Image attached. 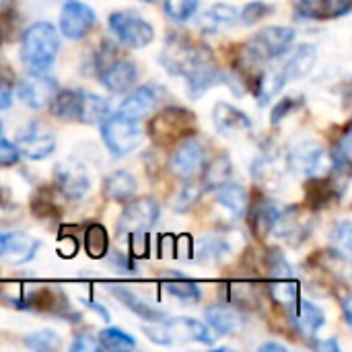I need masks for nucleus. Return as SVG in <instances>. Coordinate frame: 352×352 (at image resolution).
<instances>
[{
	"label": "nucleus",
	"instance_id": "55",
	"mask_svg": "<svg viewBox=\"0 0 352 352\" xmlns=\"http://www.w3.org/2000/svg\"><path fill=\"white\" fill-rule=\"evenodd\" d=\"M352 299L349 293H344V297H342V311H344V318H346V324H352Z\"/></svg>",
	"mask_w": 352,
	"mask_h": 352
},
{
	"label": "nucleus",
	"instance_id": "51",
	"mask_svg": "<svg viewBox=\"0 0 352 352\" xmlns=\"http://www.w3.org/2000/svg\"><path fill=\"white\" fill-rule=\"evenodd\" d=\"M31 210H33V214L35 217H41V219H45L47 214H54L56 212V206L52 204V200L50 198H45V196H35L33 198V202H31Z\"/></svg>",
	"mask_w": 352,
	"mask_h": 352
},
{
	"label": "nucleus",
	"instance_id": "52",
	"mask_svg": "<svg viewBox=\"0 0 352 352\" xmlns=\"http://www.w3.org/2000/svg\"><path fill=\"white\" fill-rule=\"evenodd\" d=\"M12 103V82L0 72V109H8Z\"/></svg>",
	"mask_w": 352,
	"mask_h": 352
},
{
	"label": "nucleus",
	"instance_id": "16",
	"mask_svg": "<svg viewBox=\"0 0 352 352\" xmlns=\"http://www.w3.org/2000/svg\"><path fill=\"white\" fill-rule=\"evenodd\" d=\"M163 97V89L159 85H142L138 89H134L120 105L118 113L124 116V118H130L134 122H140L144 120L146 116L153 113V109L159 105Z\"/></svg>",
	"mask_w": 352,
	"mask_h": 352
},
{
	"label": "nucleus",
	"instance_id": "1",
	"mask_svg": "<svg viewBox=\"0 0 352 352\" xmlns=\"http://www.w3.org/2000/svg\"><path fill=\"white\" fill-rule=\"evenodd\" d=\"M60 50V35L52 23L29 25L21 37V60L29 70H47Z\"/></svg>",
	"mask_w": 352,
	"mask_h": 352
},
{
	"label": "nucleus",
	"instance_id": "28",
	"mask_svg": "<svg viewBox=\"0 0 352 352\" xmlns=\"http://www.w3.org/2000/svg\"><path fill=\"white\" fill-rule=\"evenodd\" d=\"M217 200L233 219H241L248 212V192L237 182H225L221 188H217Z\"/></svg>",
	"mask_w": 352,
	"mask_h": 352
},
{
	"label": "nucleus",
	"instance_id": "58",
	"mask_svg": "<svg viewBox=\"0 0 352 352\" xmlns=\"http://www.w3.org/2000/svg\"><path fill=\"white\" fill-rule=\"evenodd\" d=\"M142 2H155V0H142Z\"/></svg>",
	"mask_w": 352,
	"mask_h": 352
},
{
	"label": "nucleus",
	"instance_id": "30",
	"mask_svg": "<svg viewBox=\"0 0 352 352\" xmlns=\"http://www.w3.org/2000/svg\"><path fill=\"white\" fill-rule=\"evenodd\" d=\"M80 99H82V91L80 89H62V91H56V95L50 101L52 116H56L58 120H64V122H72V120L78 122Z\"/></svg>",
	"mask_w": 352,
	"mask_h": 352
},
{
	"label": "nucleus",
	"instance_id": "60",
	"mask_svg": "<svg viewBox=\"0 0 352 352\" xmlns=\"http://www.w3.org/2000/svg\"><path fill=\"white\" fill-rule=\"evenodd\" d=\"M0 132H2V122H0Z\"/></svg>",
	"mask_w": 352,
	"mask_h": 352
},
{
	"label": "nucleus",
	"instance_id": "6",
	"mask_svg": "<svg viewBox=\"0 0 352 352\" xmlns=\"http://www.w3.org/2000/svg\"><path fill=\"white\" fill-rule=\"evenodd\" d=\"M101 136L113 157H124V155L132 153L142 140L138 122L124 118L120 113H116V116L109 113L101 122Z\"/></svg>",
	"mask_w": 352,
	"mask_h": 352
},
{
	"label": "nucleus",
	"instance_id": "26",
	"mask_svg": "<svg viewBox=\"0 0 352 352\" xmlns=\"http://www.w3.org/2000/svg\"><path fill=\"white\" fill-rule=\"evenodd\" d=\"M237 21H239L237 8H233L231 4H212L200 16V29L204 33L214 35V33H221L225 29H231Z\"/></svg>",
	"mask_w": 352,
	"mask_h": 352
},
{
	"label": "nucleus",
	"instance_id": "59",
	"mask_svg": "<svg viewBox=\"0 0 352 352\" xmlns=\"http://www.w3.org/2000/svg\"><path fill=\"white\" fill-rule=\"evenodd\" d=\"M0 43H2V33H0Z\"/></svg>",
	"mask_w": 352,
	"mask_h": 352
},
{
	"label": "nucleus",
	"instance_id": "27",
	"mask_svg": "<svg viewBox=\"0 0 352 352\" xmlns=\"http://www.w3.org/2000/svg\"><path fill=\"white\" fill-rule=\"evenodd\" d=\"M136 179L132 173L118 169L109 173L103 182V196L113 202H128L136 194Z\"/></svg>",
	"mask_w": 352,
	"mask_h": 352
},
{
	"label": "nucleus",
	"instance_id": "42",
	"mask_svg": "<svg viewBox=\"0 0 352 352\" xmlns=\"http://www.w3.org/2000/svg\"><path fill=\"white\" fill-rule=\"evenodd\" d=\"M202 194H204L202 184H196L194 179H188V184L179 190L173 208H175L177 212H188V210H192V208L200 202Z\"/></svg>",
	"mask_w": 352,
	"mask_h": 352
},
{
	"label": "nucleus",
	"instance_id": "34",
	"mask_svg": "<svg viewBox=\"0 0 352 352\" xmlns=\"http://www.w3.org/2000/svg\"><path fill=\"white\" fill-rule=\"evenodd\" d=\"M270 299L276 303V305H280V307H285L289 314L297 307V303H299V283L297 280H293L291 276H287V278H278L276 283H272L270 285Z\"/></svg>",
	"mask_w": 352,
	"mask_h": 352
},
{
	"label": "nucleus",
	"instance_id": "48",
	"mask_svg": "<svg viewBox=\"0 0 352 352\" xmlns=\"http://www.w3.org/2000/svg\"><path fill=\"white\" fill-rule=\"evenodd\" d=\"M352 0H322V19H338L349 14Z\"/></svg>",
	"mask_w": 352,
	"mask_h": 352
},
{
	"label": "nucleus",
	"instance_id": "57",
	"mask_svg": "<svg viewBox=\"0 0 352 352\" xmlns=\"http://www.w3.org/2000/svg\"><path fill=\"white\" fill-rule=\"evenodd\" d=\"M10 4H12V0H0V14H4L10 8Z\"/></svg>",
	"mask_w": 352,
	"mask_h": 352
},
{
	"label": "nucleus",
	"instance_id": "14",
	"mask_svg": "<svg viewBox=\"0 0 352 352\" xmlns=\"http://www.w3.org/2000/svg\"><path fill=\"white\" fill-rule=\"evenodd\" d=\"M56 188L68 200H82L91 192V175L87 167L76 159H64L54 167Z\"/></svg>",
	"mask_w": 352,
	"mask_h": 352
},
{
	"label": "nucleus",
	"instance_id": "9",
	"mask_svg": "<svg viewBox=\"0 0 352 352\" xmlns=\"http://www.w3.org/2000/svg\"><path fill=\"white\" fill-rule=\"evenodd\" d=\"M161 217V206L155 198L151 196H140L136 200H132L130 204H126V208L122 210L118 225H116V233L118 237H130L134 233H146Z\"/></svg>",
	"mask_w": 352,
	"mask_h": 352
},
{
	"label": "nucleus",
	"instance_id": "46",
	"mask_svg": "<svg viewBox=\"0 0 352 352\" xmlns=\"http://www.w3.org/2000/svg\"><path fill=\"white\" fill-rule=\"evenodd\" d=\"M301 103H303V99H297V97H285V99H280L276 105H272L270 122H272V124H280V122H283L287 116H291Z\"/></svg>",
	"mask_w": 352,
	"mask_h": 352
},
{
	"label": "nucleus",
	"instance_id": "7",
	"mask_svg": "<svg viewBox=\"0 0 352 352\" xmlns=\"http://www.w3.org/2000/svg\"><path fill=\"white\" fill-rule=\"evenodd\" d=\"M194 128V113L179 105H169L161 109L153 122H151V136L153 140L161 144L177 142L186 136H190V130Z\"/></svg>",
	"mask_w": 352,
	"mask_h": 352
},
{
	"label": "nucleus",
	"instance_id": "38",
	"mask_svg": "<svg viewBox=\"0 0 352 352\" xmlns=\"http://www.w3.org/2000/svg\"><path fill=\"white\" fill-rule=\"evenodd\" d=\"M163 287L171 297H175L179 301H186V303H198L202 299V293H200L198 285L184 278V276H175L173 280H165Z\"/></svg>",
	"mask_w": 352,
	"mask_h": 352
},
{
	"label": "nucleus",
	"instance_id": "33",
	"mask_svg": "<svg viewBox=\"0 0 352 352\" xmlns=\"http://www.w3.org/2000/svg\"><path fill=\"white\" fill-rule=\"evenodd\" d=\"M111 113V105L107 99L82 91L80 99V109H78V122L82 124H101L107 116Z\"/></svg>",
	"mask_w": 352,
	"mask_h": 352
},
{
	"label": "nucleus",
	"instance_id": "39",
	"mask_svg": "<svg viewBox=\"0 0 352 352\" xmlns=\"http://www.w3.org/2000/svg\"><path fill=\"white\" fill-rule=\"evenodd\" d=\"M332 163H334V171H340V173H349L352 163V130L346 128L338 138H336V144H334V151H332Z\"/></svg>",
	"mask_w": 352,
	"mask_h": 352
},
{
	"label": "nucleus",
	"instance_id": "44",
	"mask_svg": "<svg viewBox=\"0 0 352 352\" xmlns=\"http://www.w3.org/2000/svg\"><path fill=\"white\" fill-rule=\"evenodd\" d=\"M272 12H274V6L272 4L262 2V0H256V2H250V4L243 6V10L239 12V21L243 25H254V23H260L262 19H266Z\"/></svg>",
	"mask_w": 352,
	"mask_h": 352
},
{
	"label": "nucleus",
	"instance_id": "4",
	"mask_svg": "<svg viewBox=\"0 0 352 352\" xmlns=\"http://www.w3.org/2000/svg\"><path fill=\"white\" fill-rule=\"evenodd\" d=\"M161 64L163 68L173 76H188L196 66L202 62L214 60L212 52L204 43H194L190 37L173 33L167 37L163 50H161Z\"/></svg>",
	"mask_w": 352,
	"mask_h": 352
},
{
	"label": "nucleus",
	"instance_id": "35",
	"mask_svg": "<svg viewBox=\"0 0 352 352\" xmlns=\"http://www.w3.org/2000/svg\"><path fill=\"white\" fill-rule=\"evenodd\" d=\"M233 252V243L227 235H206L202 241H200V258L206 260V262H223L231 256Z\"/></svg>",
	"mask_w": 352,
	"mask_h": 352
},
{
	"label": "nucleus",
	"instance_id": "45",
	"mask_svg": "<svg viewBox=\"0 0 352 352\" xmlns=\"http://www.w3.org/2000/svg\"><path fill=\"white\" fill-rule=\"evenodd\" d=\"M25 344L33 351H54L60 346V336L54 330H39L25 338Z\"/></svg>",
	"mask_w": 352,
	"mask_h": 352
},
{
	"label": "nucleus",
	"instance_id": "25",
	"mask_svg": "<svg viewBox=\"0 0 352 352\" xmlns=\"http://www.w3.org/2000/svg\"><path fill=\"white\" fill-rule=\"evenodd\" d=\"M280 210L276 208V204L272 200H260L258 204H254L248 212L250 219V229L258 239H266L272 235V229L276 225Z\"/></svg>",
	"mask_w": 352,
	"mask_h": 352
},
{
	"label": "nucleus",
	"instance_id": "41",
	"mask_svg": "<svg viewBox=\"0 0 352 352\" xmlns=\"http://www.w3.org/2000/svg\"><path fill=\"white\" fill-rule=\"evenodd\" d=\"M330 241H332V248H334V254L349 260L351 258V248H352V227L351 221H340L334 229H332V235H330Z\"/></svg>",
	"mask_w": 352,
	"mask_h": 352
},
{
	"label": "nucleus",
	"instance_id": "40",
	"mask_svg": "<svg viewBox=\"0 0 352 352\" xmlns=\"http://www.w3.org/2000/svg\"><path fill=\"white\" fill-rule=\"evenodd\" d=\"M99 342L103 349L107 351H134L136 349V340L124 332V330H118V328H107L99 334Z\"/></svg>",
	"mask_w": 352,
	"mask_h": 352
},
{
	"label": "nucleus",
	"instance_id": "19",
	"mask_svg": "<svg viewBox=\"0 0 352 352\" xmlns=\"http://www.w3.org/2000/svg\"><path fill=\"white\" fill-rule=\"evenodd\" d=\"M101 82L111 93H128L138 82V66L132 60H113L101 70Z\"/></svg>",
	"mask_w": 352,
	"mask_h": 352
},
{
	"label": "nucleus",
	"instance_id": "53",
	"mask_svg": "<svg viewBox=\"0 0 352 352\" xmlns=\"http://www.w3.org/2000/svg\"><path fill=\"white\" fill-rule=\"evenodd\" d=\"M78 301H80V303H82L85 307H89V309H93L95 314H99V316H101V318H103L105 322H109V320H111V318H109V311H107L105 307H101V305H99L97 301H93V299H78Z\"/></svg>",
	"mask_w": 352,
	"mask_h": 352
},
{
	"label": "nucleus",
	"instance_id": "43",
	"mask_svg": "<svg viewBox=\"0 0 352 352\" xmlns=\"http://www.w3.org/2000/svg\"><path fill=\"white\" fill-rule=\"evenodd\" d=\"M163 8L171 21L186 23L194 16V12L198 8V0H165Z\"/></svg>",
	"mask_w": 352,
	"mask_h": 352
},
{
	"label": "nucleus",
	"instance_id": "24",
	"mask_svg": "<svg viewBox=\"0 0 352 352\" xmlns=\"http://www.w3.org/2000/svg\"><path fill=\"white\" fill-rule=\"evenodd\" d=\"M204 316H206L208 326H210L217 334H221V336L237 334V332H241L243 326H245V320H243V316H241L237 309H231V307L221 305V303H219V305L206 307Z\"/></svg>",
	"mask_w": 352,
	"mask_h": 352
},
{
	"label": "nucleus",
	"instance_id": "36",
	"mask_svg": "<svg viewBox=\"0 0 352 352\" xmlns=\"http://www.w3.org/2000/svg\"><path fill=\"white\" fill-rule=\"evenodd\" d=\"M229 303L239 309H260V291L256 285L250 283H233L227 287Z\"/></svg>",
	"mask_w": 352,
	"mask_h": 352
},
{
	"label": "nucleus",
	"instance_id": "18",
	"mask_svg": "<svg viewBox=\"0 0 352 352\" xmlns=\"http://www.w3.org/2000/svg\"><path fill=\"white\" fill-rule=\"evenodd\" d=\"M287 157H280V153L276 148H268L264 153H260L254 163H252V177L264 186V188H276L280 186L285 173H287Z\"/></svg>",
	"mask_w": 352,
	"mask_h": 352
},
{
	"label": "nucleus",
	"instance_id": "47",
	"mask_svg": "<svg viewBox=\"0 0 352 352\" xmlns=\"http://www.w3.org/2000/svg\"><path fill=\"white\" fill-rule=\"evenodd\" d=\"M266 264H268L270 276H274V278H287V276H291V266H289V262L285 260V256L280 252H276V250L270 252L266 256Z\"/></svg>",
	"mask_w": 352,
	"mask_h": 352
},
{
	"label": "nucleus",
	"instance_id": "32",
	"mask_svg": "<svg viewBox=\"0 0 352 352\" xmlns=\"http://www.w3.org/2000/svg\"><path fill=\"white\" fill-rule=\"evenodd\" d=\"M231 173H233V163L227 155H217L212 161L204 163L202 167V188L204 192L206 190H217L221 188L225 182L231 179Z\"/></svg>",
	"mask_w": 352,
	"mask_h": 352
},
{
	"label": "nucleus",
	"instance_id": "13",
	"mask_svg": "<svg viewBox=\"0 0 352 352\" xmlns=\"http://www.w3.org/2000/svg\"><path fill=\"white\" fill-rule=\"evenodd\" d=\"M204 163H206L204 144L194 136H186L173 151L169 159V169L175 177L188 182V179H194L202 171Z\"/></svg>",
	"mask_w": 352,
	"mask_h": 352
},
{
	"label": "nucleus",
	"instance_id": "54",
	"mask_svg": "<svg viewBox=\"0 0 352 352\" xmlns=\"http://www.w3.org/2000/svg\"><path fill=\"white\" fill-rule=\"evenodd\" d=\"M316 349H320V351H330V352H338V351H340V346H338L336 338H330V340L318 342V344H316Z\"/></svg>",
	"mask_w": 352,
	"mask_h": 352
},
{
	"label": "nucleus",
	"instance_id": "37",
	"mask_svg": "<svg viewBox=\"0 0 352 352\" xmlns=\"http://www.w3.org/2000/svg\"><path fill=\"white\" fill-rule=\"evenodd\" d=\"M107 248H109V237L103 225L93 223L87 227L85 231V250L87 256H91L93 260H101L107 256Z\"/></svg>",
	"mask_w": 352,
	"mask_h": 352
},
{
	"label": "nucleus",
	"instance_id": "49",
	"mask_svg": "<svg viewBox=\"0 0 352 352\" xmlns=\"http://www.w3.org/2000/svg\"><path fill=\"white\" fill-rule=\"evenodd\" d=\"M21 153L16 148V144L8 142V140H0V167H10L14 163H19Z\"/></svg>",
	"mask_w": 352,
	"mask_h": 352
},
{
	"label": "nucleus",
	"instance_id": "2",
	"mask_svg": "<svg viewBox=\"0 0 352 352\" xmlns=\"http://www.w3.org/2000/svg\"><path fill=\"white\" fill-rule=\"evenodd\" d=\"M295 39V29L293 27H280V25H270L258 31L254 37L248 39V43L241 50V64L252 70L256 66H262L270 60H276L289 52Z\"/></svg>",
	"mask_w": 352,
	"mask_h": 352
},
{
	"label": "nucleus",
	"instance_id": "29",
	"mask_svg": "<svg viewBox=\"0 0 352 352\" xmlns=\"http://www.w3.org/2000/svg\"><path fill=\"white\" fill-rule=\"evenodd\" d=\"M287 85L285 80V74L280 68H268V70H262L258 74V80L254 85V93H256V101L260 107H266L280 91L283 87Z\"/></svg>",
	"mask_w": 352,
	"mask_h": 352
},
{
	"label": "nucleus",
	"instance_id": "15",
	"mask_svg": "<svg viewBox=\"0 0 352 352\" xmlns=\"http://www.w3.org/2000/svg\"><path fill=\"white\" fill-rule=\"evenodd\" d=\"M97 14L91 6L70 0L64 4L62 12H60V33L66 39H82L95 25Z\"/></svg>",
	"mask_w": 352,
	"mask_h": 352
},
{
	"label": "nucleus",
	"instance_id": "12",
	"mask_svg": "<svg viewBox=\"0 0 352 352\" xmlns=\"http://www.w3.org/2000/svg\"><path fill=\"white\" fill-rule=\"evenodd\" d=\"M58 91V80L45 70H29L16 85L19 99L31 109H41L50 105Z\"/></svg>",
	"mask_w": 352,
	"mask_h": 352
},
{
	"label": "nucleus",
	"instance_id": "21",
	"mask_svg": "<svg viewBox=\"0 0 352 352\" xmlns=\"http://www.w3.org/2000/svg\"><path fill=\"white\" fill-rule=\"evenodd\" d=\"M316 62H318V47L311 43H301L287 56L285 64L278 68L283 70L285 80L291 82V80L307 76L311 72V68L316 66Z\"/></svg>",
	"mask_w": 352,
	"mask_h": 352
},
{
	"label": "nucleus",
	"instance_id": "22",
	"mask_svg": "<svg viewBox=\"0 0 352 352\" xmlns=\"http://www.w3.org/2000/svg\"><path fill=\"white\" fill-rule=\"evenodd\" d=\"M212 122H214V128L221 132V134H239V132H248L252 130V120L248 113H243L241 109H237L235 105H229L225 101H219L212 109Z\"/></svg>",
	"mask_w": 352,
	"mask_h": 352
},
{
	"label": "nucleus",
	"instance_id": "23",
	"mask_svg": "<svg viewBox=\"0 0 352 352\" xmlns=\"http://www.w3.org/2000/svg\"><path fill=\"white\" fill-rule=\"evenodd\" d=\"M289 316H291V322H293L295 330L305 338H314L326 324L324 311L316 303L303 301V299H299L297 307Z\"/></svg>",
	"mask_w": 352,
	"mask_h": 352
},
{
	"label": "nucleus",
	"instance_id": "56",
	"mask_svg": "<svg viewBox=\"0 0 352 352\" xmlns=\"http://www.w3.org/2000/svg\"><path fill=\"white\" fill-rule=\"evenodd\" d=\"M260 351L262 352H266V351L287 352V346H283V344H276V342H266V344H262V346H260Z\"/></svg>",
	"mask_w": 352,
	"mask_h": 352
},
{
	"label": "nucleus",
	"instance_id": "11",
	"mask_svg": "<svg viewBox=\"0 0 352 352\" xmlns=\"http://www.w3.org/2000/svg\"><path fill=\"white\" fill-rule=\"evenodd\" d=\"M14 144L23 157L31 161H39V159H47L56 151L58 138L50 126H45L43 122L31 120L29 124L19 128Z\"/></svg>",
	"mask_w": 352,
	"mask_h": 352
},
{
	"label": "nucleus",
	"instance_id": "10",
	"mask_svg": "<svg viewBox=\"0 0 352 352\" xmlns=\"http://www.w3.org/2000/svg\"><path fill=\"white\" fill-rule=\"evenodd\" d=\"M314 231V217H311V210L307 206H301V204H291L287 206L278 219H276V225L272 229V233L287 241L291 248H299L307 241V237L311 235Z\"/></svg>",
	"mask_w": 352,
	"mask_h": 352
},
{
	"label": "nucleus",
	"instance_id": "50",
	"mask_svg": "<svg viewBox=\"0 0 352 352\" xmlns=\"http://www.w3.org/2000/svg\"><path fill=\"white\" fill-rule=\"evenodd\" d=\"M70 351H76V352H97V351H103V346H101V342L97 340V338H93V336H87V334H82V336H76V340L70 344Z\"/></svg>",
	"mask_w": 352,
	"mask_h": 352
},
{
	"label": "nucleus",
	"instance_id": "17",
	"mask_svg": "<svg viewBox=\"0 0 352 352\" xmlns=\"http://www.w3.org/2000/svg\"><path fill=\"white\" fill-rule=\"evenodd\" d=\"M41 241L27 233H0V260L8 264H27L39 252Z\"/></svg>",
	"mask_w": 352,
	"mask_h": 352
},
{
	"label": "nucleus",
	"instance_id": "5",
	"mask_svg": "<svg viewBox=\"0 0 352 352\" xmlns=\"http://www.w3.org/2000/svg\"><path fill=\"white\" fill-rule=\"evenodd\" d=\"M287 167L291 171H295L297 175H303L307 179L324 177V175H330L334 171L332 155L314 140L299 142L287 155Z\"/></svg>",
	"mask_w": 352,
	"mask_h": 352
},
{
	"label": "nucleus",
	"instance_id": "8",
	"mask_svg": "<svg viewBox=\"0 0 352 352\" xmlns=\"http://www.w3.org/2000/svg\"><path fill=\"white\" fill-rule=\"evenodd\" d=\"M109 29L116 39L130 50L146 47L155 39L153 25L132 10H118L109 14Z\"/></svg>",
	"mask_w": 352,
	"mask_h": 352
},
{
	"label": "nucleus",
	"instance_id": "20",
	"mask_svg": "<svg viewBox=\"0 0 352 352\" xmlns=\"http://www.w3.org/2000/svg\"><path fill=\"white\" fill-rule=\"evenodd\" d=\"M186 78V91H188V97L190 99H198V97H202L210 87H214V85H225L227 82V72H223L217 64H214V60H208V62H202L200 66H196L188 76H184Z\"/></svg>",
	"mask_w": 352,
	"mask_h": 352
},
{
	"label": "nucleus",
	"instance_id": "31",
	"mask_svg": "<svg viewBox=\"0 0 352 352\" xmlns=\"http://www.w3.org/2000/svg\"><path fill=\"white\" fill-rule=\"evenodd\" d=\"M109 291H111V295H113L118 301H122V305H126V307H128L134 316H138L140 320H146V322H161V320L167 318L165 311H161V309H157V307L144 303L140 297H136V295H134L132 291H128V289L111 287Z\"/></svg>",
	"mask_w": 352,
	"mask_h": 352
},
{
	"label": "nucleus",
	"instance_id": "3",
	"mask_svg": "<svg viewBox=\"0 0 352 352\" xmlns=\"http://www.w3.org/2000/svg\"><path fill=\"white\" fill-rule=\"evenodd\" d=\"M153 326H142V332L155 344H177V342H200L212 344L214 336L210 328L194 318H165L161 322H151Z\"/></svg>",
	"mask_w": 352,
	"mask_h": 352
}]
</instances>
